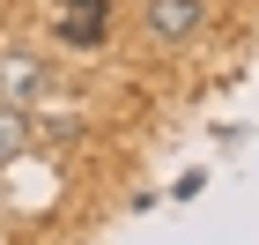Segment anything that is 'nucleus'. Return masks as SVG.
Here are the masks:
<instances>
[{
    "label": "nucleus",
    "mask_w": 259,
    "mask_h": 245,
    "mask_svg": "<svg viewBox=\"0 0 259 245\" xmlns=\"http://www.w3.org/2000/svg\"><path fill=\"white\" fill-rule=\"evenodd\" d=\"M37 89H45V60L30 52V45H8V52H0V97H8V104H30Z\"/></svg>",
    "instance_id": "obj_1"
},
{
    "label": "nucleus",
    "mask_w": 259,
    "mask_h": 245,
    "mask_svg": "<svg viewBox=\"0 0 259 245\" xmlns=\"http://www.w3.org/2000/svg\"><path fill=\"white\" fill-rule=\"evenodd\" d=\"M148 38H193L200 30V0H141Z\"/></svg>",
    "instance_id": "obj_2"
},
{
    "label": "nucleus",
    "mask_w": 259,
    "mask_h": 245,
    "mask_svg": "<svg viewBox=\"0 0 259 245\" xmlns=\"http://www.w3.org/2000/svg\"><path fill=\"white\" fill-rule=\"evenodd\" d=\"M22 142H30V112L0 97V163H15V156H22Z\"/></svg>",
    "instance_id": "obj_3"
},
{
    "label": "nucleus",
    "mask_w": 259,
    "mask_h": 245,
    "mask_svg": "<svg viewBox=\"0 0 259 245\" xmlns=\"http://www.w3.org/2000/svg\"><path fill=\"white\" fill-rule=\"evenodd\" d=\"M37 134H60V142H74V134H81V119L60 104V112H45V119H37Z\"/></svg>",
    "instance_id": "obj_4"
}]
</instances>
